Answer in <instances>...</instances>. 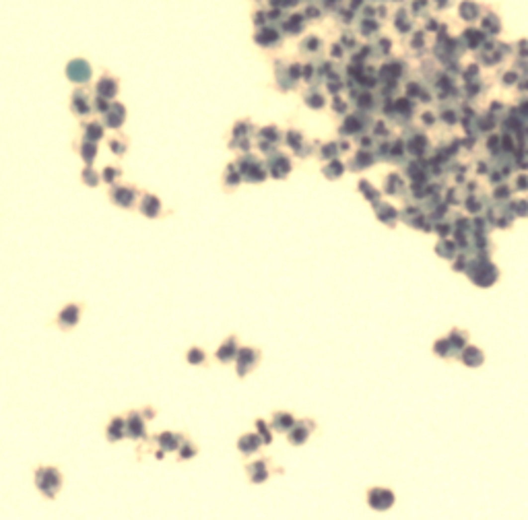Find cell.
<instances>
[{
    "mask_svg": "<svg viewBox=\"0 0 528 520\" xmlns=\"http://www.w3.org/2000/svg\"><path fill=\"white\" fill-rule=\"evenodd\" d=\"M318 39L316 37H308V39H303V44H301V52H308V54H312V52H316L318 50Z\"/></svg>",
    "mask_w": 528,
    "mask_h": 520,
    "instance_id": "obj_40",
    "label": "cell"
},
{
    "mask_svg": "<svg viewBox=\"0 0 528 520\" xmlns=\"http://www.w3.org/2000/svg\"><path fill=\"white\" fill-rule=\"evenodd\" d=\"M33 483L46 500H56L62 489V471L56 467H50V464L37 467L33 473Z\"/></svg>",
    "mask_w": 528,
    "mask_h": 520,
    "instance_id": "obj_1",
    "label": "cell"
},
{
    "mask_svg": "<svg viewBox=\"0 0 528 520\" xmlns=\"http://www.w3.org/2000/svg\"><path fill=\"white\" fill-rule=\"evenodd\" d=\"M246 473H248V479L252 485H262L268 481L270 477V471H268V460L266 458H258L254 462H248L246 464Z\"/></svg>",
    "mask_w": 528,
    "mask_h": 520,
    "instance_id": "obj_15",
    "label": "cell"
},
{
    "mask_svg": "<svg viewBox=\"0 0 528 520\" xmlns=\"http://www.w3.org/2000/svg\"><path fill=\"white\" fill-rule=\"evenodd\" d=\"M281 62L283 60H276L274 62V66H276V87H279L281 91L295 89L297 79H299V66L297 64H291V66L283 68Z\"/></svg>",
    "mask_w": 528,
    "mask_h": 520,
    "instance_id": "obj_7",
    "label": "cell"
},
{
    "mask_svg": "<svg viewBox=\"0 0 528 520\" xmlns=\"http://www.w3.org/2000/svg\"><path fill=\"white\" fill-rule=\"evenodd\" d=\"M285 143L287 147L293 149V153L297 157H305V155H310V147H303V136L297 132V130H289L285 134Z\"/></svg>",
    "mask_w": 528,
    "mask_h": 520,
    "instance_id": "obj_24",
    "label": "cell"
},
{
    "mask_svg": "<svg viewBox=\"0 0 528 520\" xmlns=\"http://www.w3.org/2000/svg\"><path fill=\"white\" fill-rule=\"evenodd\" d=\"M256 149L260 151V155H266V157H270V155L276 153V145L264 141V139H258V136H256Z\"/></svg>",
    "mask_w": 528,
    "mask_h": 520,
    "instance_id": "obj_36",
    "label": "cell"
},
{
    "mask_svg": "<svg viewBox=\"0 0 528 520\" xmlns=\"http://www.w3.org/2000/svg\"><path fill=\"white\" fill-rule=\"evenodd\" d=\"M260 448H262V440H260V435L256 432H248V433H242L238 437V450L244 456L256 454Z\"/></svg>",
    "mask_w": 528,
    "mask_h": 520,
    "instance_id": "obj_19",
    "label": "cell"
},
{
    "mask_svg": "<svg viewBox=\"0 0 528 520\" xmlns=\"http://www.w3.org/2000/svg\"><path fill=\"white\" fill-rule=\"evenodd\" d=\"M235 166L242 172L244 182L248 184H262L268 177V170H266V161L262 157L254 155V153H244L235 159Z\"/></svg>",
    "mask_w": 528,
    "mask_h": 520,
    "instance_id": "obj_2",
    "label": "cell"
},
{
    "mask_svg": "<svg viewBox=\"0 0 528 520\" xmlns=\"http://www.w3.org/2000/svg\"><path fill=\"white\" fill-rule=\"evenodd\" d=\"M126 122V107H124L120 101H112L109 109L103 114V126L112 128V130H120V126Z\"/></svg>",
    "mask_w": 528,
    "mask_h": 520,
    "instance_id": "obj_16",
    "label": "cell"
},
{
    "mask_svg": "<svg viewBox=\"0 0 528 520\" xmlns=\"http://www.w3.org/2000/svg\"><path fill=\"white\" fill-rule=\"evenodd\" d=\"M229 149H231V151H240L242 155L244 153H250V151H252V139H244V136H231V139H229Z\"/></svg>",
    "mask_w": 528,
    "mask_h": 520,
    "instance_id": "obj_32",
    "label": "cell"
},
{
    "mask_svg": "<svg viewBox=\"0 0 528 520\" xmlns=\"http://www.w3.org/2000/svg\"><path fill=\"white\" fill-rule=\"evenodd\" d=\"M260 357L262 353L260 349L256 347H240L238 351V357H235V374L240 378H246L250 372H254V369L260 365Z\"/></svg>",
    "mask_w": 528,
    "mask_h": 520,
    "instance_id": "obj_4",
    "label": "cell"
},
{
    "mask_svg": "<svg viewBox=\"0 0 528 520\" xmlns=\"http://www.w3.org/2000/svg\"><path fill=\"white\" fill-rule=\"evenodd\" d=\"M126 435V417H122V415H114L112 419H109L107 423V428H105V437H107V442H120L122 437Z\"/></svg>",
    "mask_w": 528,
    "mask_h": 520,
    "instance_id": "obj_20",
    "label": "cell"
},
{
    "mask_svg": "<svg viewBox=\"0 0 528 520\" xmlns=\"http://www.w3.org/2000/svg\"><path fill=\"white\" fill-rule=\"evenodd\" d=\"M138 211H141V215L147 219H161L163 217V204L155 194L143 192L141 200H138Z\"/></svg>",
    "mask_w": 528,
    "mask_h": 520,
    "instance_id": "obj_14",
    "label": "cell"
},
{
    "mask_svg": "<svg viewBox=\"0 0 528 520\" xmlns=\"http://www.w3.org/2000/svg\"><path fill=\"white\" fill-rule=\"evenodd\" d=\"M120 177H122V168H118V166H105L101 172V182H105L109 186H116V182Z\"/></svg>",
    "mask_w": 528,
    "mask_h": 520,
    "instance_id": "obj_34",
    "label": "cell"
},
{
    "mask_svg": "<svg viewBox=\"0 0 528 520\" xmlns=\"http://www.w3.org/2000/svg\"><path fill=\"white\" fill-rule=\"evenodd\" d=\"M77 151H79L81 159L85 161V166H93V161L97 159V153H99V145L83 139V141L79 143V147H77Z\"/></svg>",
    "mask_w": 528,
    "mask_h": 520,
    "instance_id": "obj_25",
    "label": "cell"
},
{
    "mask_svg": "<svg viewBox=\"0 0 528 520\" xmlns=\"http://www.w3.org/2000/svg\"><path fill=\"white\" fill-rule=\"evenodd\" d=\"M81 177H83V184H85V186H91V188H97V186H99V182H101V175L93 170V166H85V170H83Z\"/></svg>",
    "mask_w": 528,
    "mask_h": 520,
    "instance_id": "obj_35",
    "label": "cell"
},
{
    "mask_svg": "<svg viewBox=\"0 0 528 520\" xmlns=\"http://www.w3.org/2000/svg\"><path fill=\"white\" fill-rule=\"evenodd\" d=\"M109 105H112V101H107L103 97H93V112H97V114L103 116L107 109H109Z\"/></svg>",
    "mask_w": 528,
    "mask_h": 520,
    "instance_id": "obj_39",
    "label": "cell"
},
{
    "mask_svg": "<svg viewBox=\"0 0 528 520\" xmlns=\"http://www.w3.org/2000/svg\"><path fill=\"white\" fill-rule=\"evenodd\" d=\"M141 413H143V417H145V419H153V417H155V411H153L151 407H145V409H141Z\"/></svg>",
    "mask_w": 528,
    "mask_h": 520,
    "instance_id": "obj_42",
    "label": "cell"
},
{
    "mask_svg": "<svg viewBox=\"0 0 528 520\" xmlns=\"http://www.w3.org/2000/svg\"><path fill=\"white\" fill-rule=\"evenodd\" d=\"M301 21H303L301 15H289L287 19H283L281 27H283V31H285L287 35H297V33H301V29H303Z\"/></svg>",
    "mask_w": 528,
    "mask_h": 520,
    "instance_id": "obj_28",
    "label": "cell"
},
{
    "mask_svg": "<svg viewBox=\"0 0 528 520\" xmlns=\"http://www.w3.org/2000/svg\"><path fill=\"white\" fill-rule=\"evenodd\" d=\"M184 440H186V437H184L182 433L170 432V430H165V432L157 433V437H155V442H157L159 450H163V452H177V448L182 446Z\"/></svg>",
    "mask_w": 528,
    "mask_h": 520,
    "instance_id": "obj_18",
    "label": "cell"
},
{
    "mask_svg": "<svg viewBox=\"0 0 528 520\" xmlns=\"http://www.w3.org/2000/svg\"><path fill=\"white\" fill-rule=\"evenodd\" d=\"M231 136H244V139H254L256 136V128L250 120H240L233 124V130H231Z\"/></svg>",
    "mask_w": 528,
    "mask_h": 520,
    "instance_id": "obj_27",
    "label": "cell"
},
{
    "mask_svg": "<svg viewBox=\"0 0 528 520\" xmlns=\"http://www.w3.org/2000/svg\"><path fill=\"white\" fill-rule=\"evenodd\" d=\"M107 147L116 157H124L128 153V136H112V139H107Z\"/></svg>",
    "mask_w": 528,
    "mask_h": 520,
    "instance_id": "obj_26",
    "label": "cell"
},
{
    "mask_svg": "<svg viewBox=\"0 0 528 520\" xmlns=\"http://www.w3.org/2000/svg\"><path fill=\"white\" fill-rule=\"evenodd\" d=\"M109 200H112L116 207L120 209H132L136 200L141 198V192H138V188L132 186V184H116L109 188V192H107Z\"/></svg>",
    "mask_w": 528,
    "mask_h": 520,
    "instance_id": "obj_3",
    "label": "cell"
},
{
    "mask_svg": "<svg viewBox=\"0 0 528 520\" xmlns=\"http://www.w3.org/2000/svg\"><path fill=\"white\" fill-rule=\"evenodd\" d=\"M81 314H83L81 304H66L58 314L56 324L62 328V331H73V328L79 326V322H81Z\"/></svg>",
    "mask_w": 528,
    "mask_h": 520,
    "instance_id": "obj_12",
    "label": "cell"
},
{
    "mask_svg": "<svg viewBox=\"0 0 528 520\" xmlns=\"http://www.w3.org/2000/svg\"><path fill=\"white\" fill-rule=\"evenodd\" d=\"M238 351H240V339L235 337V335H231V337H227L223 343L219 345V349L215 351V359L219 361V363H233L235 361V357H238Z\"/></svg>",
    "mask_w": 528,
    "mask_h": 520,
    "instance_id": "obj_13",
    "label": "cell"
},
{
    "mask_svg": "<svg viewBox=\"0 0 528 520\" xmlns=\"http://www.w3.org/2000/svg\"><path fill=\"white\" fill-rule=\"evenodd\" d=\"M242 182H244V175L238 170V166H235V161H231L229 166L225 168V173H223V188L229 190V192H233V190L238 188Z\"/></svg>",
    "mask_w": 528,
    "mask_h": 520,
    "instance_id": "obj_23",
    "label": "cell"
},
{
    "mask_svg": "<svg viewBox=\"0 0 528 520\" xmlns=\"http://www.w3.org/2000/svg\"><path fill=\"white\" fill-rule=\"evenodd\" d=\"M254 42L260 46V48H279L283 44V33L281 29H276L272 25H266V27H260L254 33Z\"/></svg>",
    "mask_w": 528,
    "mask_h": 520,
    "instance_id": "obj_11",
    "label": "cell"
},
{
    "mask_svg": "<svg viewBox=\"0 0 528 520\" xmlns=\"http://www.w3.org/2000/svg\"><path fill=\"white\" fill-rule=\"evenodd\" d=\"M266 170H268V175L274 177V180H285L289 172L293 170V163H291V159L285 153L276 151L274 155L266 157Z\"/></svg>",
    "mask_w": 528,
    "mask_h": 520,
    "instance_id": "obj_6",
    "label": "cell"
},
{
    "mask_svg": "<svg viewBox=\"0 0 528 520\" xmlns=\"http://www.w3.org/2000/svg\"><path fill=\"white\" fill-rule=\"evenodd\" d=\"M293 426H295V417L287 411H274L270 417V428L279 433H287Z\"/></svg>",
    "mask_w": 528,
    "mask_h": 520,
    "instance_id": "obj_21",
    "label": "cell"
},
{
    "mask_svg": "<svg viewBox=\"0 0 528 520\" xmlns=\"http://www.w3.org/2000/svg\"><path fill=\"white\" fill-rule=\"evenodd\" d=\"M186 361L190 365H204L206 363V351L202 347H190L186 351Z\"/></svg>",
    "mask_w": 528,
    "mask_h": 520,
    "instance_id": "obj_31",
    "label": "cell"
},
{
    "mask_svg": "<svg viewBox=\"0 0 528 520\" xmlns=\"http://www.w3.org/2000/svg\"><path fill=\"white\" fill-rule=\"evenodd\" d=\"M71 112L79 118H85L93 112V97L87 89H75L71 97Z\"/></svg>",
    "mask_w": 528,
    "mask_h": 520,
    "instance_id": "obj_9",
    "label": "cell"
},
{
    "mask_svg": "<svg viewBox=\"0 0 528 520\" xmlns=\"http://www.w3.org/2000/svg\"><path fill=\"white\" fill-rule=\"evenodd\" d=\"M256 136H258V139H264V141L272 143V145H279L283 141V134H281V130L276 128V126H262L256 132Z\"/></svg>",
    "mask_w": 528,
    "mask_h": 520,
    "instance_id": "obj_29",
    "label": "cell"
},
{
    "mask_svg": "<svg viewBox=\"0 0 528 520\" xmlns=\"http://www.w3.org/2000/svg\"><path fill=\"white\" fill-rule=\"evenodd\" d=\"M196 454H198V446L194 444L192 440H184L182 446L177 448V458L179 460H192Z\"/></svg>",
    "mask_w": 528,
    "mask_h": 520,
    "instance_id": "obj_30",
    "label": "cell"
},
{
    "mask_svg": "<svg viewBox=\"0 0 528 520\" xmlns=\"http://www.w3.org/2000/svg\"><path fill=\"white\" fill-rule=\"evenodd\" d=\"M118 91H120V81L109 73H103L101 79L95 83V97H103L107 101H114Z\"/></svg>",
    "mask_w": 528,
    "mask_h": 520,
    "instance_id": "obj_10",
    "label": "cell"
},
{
    "mask_svg": "<svg viewBox=\"0 0 528 520\" xmlns=\"http://www.w3.org/2000/svg\"><path fill=\"white\" fill-rule=\"evenodd\" d=\"M105 136V126L99 120H91V122H83V139L91 141V143H99Z\"/></svg>",
    "mask_w": 528,
    "mask_h": 520,
    "instance_id": "obj_22",
    "label": "cell"
},
{
    "mask_svg": "<svg viewBox=\"0 0 528 520\" xmlns=\"http://www.w3.org/2000/svg\"><path fill=\"white\" fill-rule=\"evenodd\" d=\"M252 21H254V25H256V29H260V27H266V25H268V15H266V10H264V8L254 10Z\"/></svg>",
    "mask_w": 528,
    "mask_h": 520,
    "instance_id": "obj_38",
    "label": "cell"
},
{
    "mask_svg": "<svg viewBox=\"0 0 528 520\" xmlns=\"http://www.w3.org/2000/svg\"><path fill=\"white\" fill-rule=\"evenodd\" d=\"M91 75H93V68L85 58H73L66 64V77L68 81H73L77 85H87L91 81Z\"/></svg>",
    "mask_w": 528,
    "mask_h": 520,
    "instance_id": "obj_5",
    "label": "cell"
},
{
    "mask_svg": "<svg viewBox=\"0 0 528 520\" xmlns=\"http://www.w3.org/2000/svg\"><path fill=\"white\" fill-rule=\"evenodd\" d=\"M270 6H276V8H289V6H295L299 0H268Z\"/></svg>",
    "mask_w": 528,
    "mask_h": 520,
    "instance_id": "obj_41",
    "label": "cell"
},
{
    "mask_svg": "<svg viewBox=\"0 0 528 520\" xmlns=\"http://www.w3.org/2000/svg\"><path fill=\"white\" fill-rule=\"evenodd\" d=\"M312 430H314V421L301 419V421H295V426L287 432V437H289V442L293 446H301V444L308 442Z\"/></svg>",
    "mask_w": 528,
    "mask_h": 520,
    "instance_id": "obj_17",
    "label": "cell"
},
{
    "mask_svg": "<svg viewBox=\"0 0 528 520\" xmlns=\"http://www.w3.org/2000/svg\"><path fill=\"white\" fill-rule=\"evenodd\" d=\"M305 103H308L310 107H322L324 105V97L318 91H310V93H305Z\"/></svg>",
    "mask_w": 528,
    "mask_h": 520,
    "instance_id": "obj_37",
    "label": "cell"
},
{
    "mask_svg": "<svg viewBox=\"0 0 528 520\" xmlns=\"http://www.w3.org/2000/svg\"><path fill=\"white\" fill-rule=\"evenodd\" d=\"M163 456H165L163 450H157V452H155V458H157V460H163Z\"/></svg>",
    "mask_w": 528,
    "mask_h": 520,
    "instance_id": "obj_43",
    "label": "cell"
},
{
    "mask_svg": "<svg viewBox=\"0 0 528 520\" xmlns=\"http://www.w3.org/2000/svg\"><path fill=\"white\" fill-rule=\"evenodd\" d=\"M147 419L138 409H132L126 415V437L130 440H147Z\"/></svg>",
    "mask_w": 528,
    "mask_h": 520,
    "instance_id": "obj_8",
    "label": "cell"
},
{
    "mask_svg": "<svg viewBox=\"0 0 528 520\" xmlns=\"http://www.w3.org/2000/svg\"><path fill=\"white\" fill-rule=\"evenodd\" d=\"M254 426H256V433L260 435L262 444H272V428H270V423H266L264 419H256Z\"/></svg>",
    "mask_w": 528,
    "mask_h": 520,
    "instance_id": "obj_33",
    "label": "cell"
}]
</instances>
